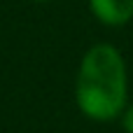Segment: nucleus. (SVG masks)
Wrapping results in <instances>:
<instances>
[{
	"mask_svg": "<svg viewBox=\"0 0 133 133\" xmlns=\"http://www.w3.org/2000/svg\"><path fill=\"white\" fill-rule=\"evenodd\" d=\"M122 126H124L126 133H133V103L126 105V110H124V115H122Z\"/></svg>",
	"mask_w": 133,
	"mask_h": 133,
	"instance_id": "nucleus-3",
	"label": "nucleus"
},
{
	"mask_svg": "<svg viewBox=\"0 0 133 133\" xmlns=\"http://www.w3.org/2000/svg\"><path fill=\"white\" fill-rule=\"evenodd\" d=\"M33 2H51V0H33Z\"/></svg>",
	"mask_w": 133,
	"mask_h": 133,
	"instance_id": "nucleus-4",
	"label": "nucleus"
},
{
	"mask_svg": "<svg viewBox=\"0 0 133 133\" xmlns=\"http://www.w3.org/2000/svg\"><path fill=\"white\" fill-rule=\"evenodd\" d=\"M75 101L91 122H112L129 105V72L122 51L115 44L98 42L89 47L79 61Z\"/></svg>",
	"mask_w": 133,
	"mask_h": 133,
	"instance_id": "nucleus-1",
	"label": "nucleus"
},
{
	"mask_svg": "<svg viewBox=\"0 0 133 133\" xmlns=\"http://www.w3.org/2000/svg\"><path fill=\"white\" fill-rule=\"evenodd\" d=\"M89 9L103 26L119 28L133 19V0H89Z\"/></svg>",
	"mask_w": 133,
	"mask_h": 133,
	"instance_id": "nucleus-2",
	"label": "nucleus"
}]
</instances>
